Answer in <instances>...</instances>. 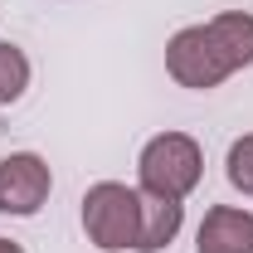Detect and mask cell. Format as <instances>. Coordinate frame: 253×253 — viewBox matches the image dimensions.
<instances>
[{
  "instance_id": "obj_1",
  "label": "cell",
  "mask_w": 253,
  "mask_h": 253,
  "mask_svg": "<svg viewBox=\"0 0 253 253\" xmlns=\"http://www.w3.org/2000/svg\"><path fill=\"white\" fill-rule=\"evenodd\" d=\"M239 68H253V15L249 10H224L205 25H185L166 39V73L190 88L210 93Z\"/></svg>"
},
{
  "instance_id": "obj_6",
  "label": "cell",
  "mask_w": 253,
  "mask_h": 253,
  "mask_svg": "<svg viewBox=\"0 0 253 253\" xmlns=\"http://www.w3.org/2000/svg\"><path fill=\"white\" fill-rule=\"evenodd\" d=\"M185 229V200H166V195H146L141 190V239L136 253H161L170 249Z\"/></svg>"
},
{
  "instance_id": "obj_9",
  "label": "cell",
  "mask_w": 253,
  "mask_h": 253,
  "mask_svg": "<svg viewBox=\"0 0 253 253\" xmlns=\"http://www.w3.org/2000/svg\"><path fill=\"white\" fill-rule=\"evenodd\" d=\"M0 253H25V249H20L15 239H5V234H0Z\"/></svg>"
},
{
  "instance_id": "obj_7",
  "label": "cell",
  "mask_w": 253,
  "mask_h": 253,
  "mask_svg": "<svg viewBox=\"0 0 253 253\" xmlns=\"http://www.w3.org/2000/svg\"><path fill=\"white\" fill-rule=\"evenodd\" d=\"M34 68H30V54L20 49V44H10V39H0V107H10V102H20L25 88H30Z\"/></svg>"
},
{
  "instance_id": "obj_3",
  "label": "cell",
  "mask_w": 253,
  "mask_h": 253,
  "mask_svg": "<svg viewBox=\"0 0 253 253\" xmlns=\"http://www.w3.org/2000/svg\"><path fill=\"white\" fill-rule=\"evenodd\" d=\"M83 234L97 253H136L141 239V190L97 180L83 190Z\"/></svg>"
},
{
  "instance_id": "obj_8",
  "label": "cell",
  "mask_w": 253,
  "mask_h": 253,
  "mask_svg": "<svg viewBox=\"0 0 253 253\" xmlns=\"http://www.w3.org/2000/svg\"><path fill=\"white\" fill-rule=\"evenodd\" d=\"M224 175H229V185L239 190L244 200H253V131H244V136H234V141H229Z\"/></svg>"
},
{
  "instance_id": "obj_4",
  "label": "cell",
  "mask_w": 253,
  "mask_h": 253,
  "mask_svg": "<svg viewBox=\"0 0 253 253\" xmlns=\"http://www.w3.org/2000/svg\"><path fill=\"white\" fill-rule=\"evenodd\" d=\"M54 195V170L39 151H10L0 156V214L34 219Z\"/></svg>"
},
{
  "instance_id": "obj_5",
  "label": "cell",
  "mask_w": 253,
  "mask_h": 253,
  "mask_svg": "<svg viewBox=\"0 0 253 253\" xmlns=\"http://www.w3.org/2000/svg\"><path fill=\"white\" fill-rule=\"evenodd\" d=\"M195 253H253V210L214 205L195 229Z\"/></svg>"
},
{
  "instance_id": "obj_2",
  "label": "cell",
  "mask_w": 253,
  "mask_h": 253,
  "mask_svg": "<svg viewBox=\"0 0 253 253\" xmlns=\"http://www.w3.org/2000/svg\"><path fill=\"white\" fill-rule=\"evenodd\" d=\"M200 175H205V151L190 131H156L136 156V190L146 195L190 200Z\"/></svg>"
}]
</instances>
